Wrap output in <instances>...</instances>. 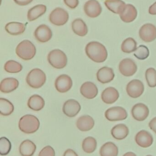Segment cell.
I'll return each mask as SVG.
<instances>
[{
	"label": "cell",
	"instance_id": "cell-30",
	"mask_svg": "<svg viewBox=\"0 0 156 156\" xmlns=\"http://www.w3.org/2000/svg\"><path fill=\"white\" fill-rule=\"evenodd\" d=\"M100 154L101 156H117L118 148L114 143L108 142L101 147Z\"/></svg>",
	"mask_w": 156,
	"mask_h": 156
},
{
	"label": "cell",
	"instance_id": "cell-44",
	"mask_svg": "<svg viewBox=\"0 0 156 156\" xmlns=\"http://www.w3.org/2000/svg\"><path fill=\"white\" fill-rule=\"evenodd\" d=\"M123 156H136V155L132 152H128V153L125 154Z\"/></svg>",
	"mask_w": 156,
	"mask_h": 156
},
{
	"label": "cell",
	"instance_id": "cell-27",
	"mask_svg": "<svg viewBox=\"0 0 156 156\" xmlns=\"http://www.w3.org/2000/svg\"><path fill=\"white\" fill-rule=\"evenodd\" d=\"M25 25L18 22H11L6 24L5 30L12 35L22 34L25 31Z\"/></svg>",
	"mask_w": 156,
	"mask_h": 156
},
{
	"label": "cell",
	"instance_id": "cell-37",
	"mask_svg": "<svg viewBox=\"0 0 156 156\" xmlns=\"http://www.w3.org/2000/svg\"><path fill=\"white\" fill-rule=\"evenodd\" d=\"M12 145L11 142L5 137H1L0 139V154L1 155L8 154L11 151Z\"/></svg>",
	"mask_w": 156,
	"mask_h": 156
},
{
	"label": "cell",
	"instance_id": "cell-35",
	"mask_svg": "<svg viewBox=\"0 0 156 156\" xmlns=\"http://www.w3.org/2000/svg\"><path fill=\"white\" fill-rule=\"evenodd\" d=\"M146 79L148 86L152 88L156 87V70L153 68L148 69L146 71Z\"/></svg>",
	"mask_w": 156,
	"mask_h": 156
},
{
	"label": "cell",
	"instance_id": "cell-28",
	"mask_svg": "<svg viewBox=\"0 0 156 156\" xmlns=\"http://www.w3.org/2000/svg\"><path fill=\"white\" fill-rule=\"evenodd\" d=\"M46 9V6L44 5H37L34 6L27 12V19L29 22L36 20L45 13Z\"/></svg>",
	"mask_w": 156,
	"mask_h": 156
},
{
	"label": "cell",
	"instance_id": "cell-32",
	"mask_svg": "<svg viewBox=\"0 0 156 156\" xmlns=\"http://www.w3.org/2000/svg\"><path fill=\"white\" fill-rule=\"evenodd\" d=\"M14 107L13 104L5 98H0V113L4 116H8L13 113Z\"/></svg>",
	"mask_w": 156,
	"mask_h": 156
},
{
	"label": "cell",
	"instance_id": "cell-8",
	"mask_svg": "<svg viewBox=\"0 0 156 156\" xmlns=\"http://www.w3.org/2000/svg\"><path fill=\"white\" fill-rule=\"evenodd\" d=\"M139 34L140 38L144 42H153L156 39V27L151 23L145 24L140 28Z\"/></svg>",
	"mask_w": 156,
	"mask_h": 156
},
{
	"label": "cell",
	"instance_id": "cell-22",
	"mask_svg": "<svg viewBox=\"0 0 156 156\" xmlns=\"http://www.w3.org/2000/svg\"><path fill=\"white\" fill-rule=\"evenodd\" d=\"M19 82L13 78H6L3 79L0 83V90L4 93H9L17 89Z\"/></svg>",
	"mask_w": 156,
	"mask_h": 156
},
{
	"label": "cell",
	"instance_id": "cell-20",
	"mask_svg": "<svg viewBox=\"0 0 156 156\" xmlns=\"http://www.w3.org/2000/svg\"><path fill=\"white\" fill-rule=\"evenodd\" d=\"M123 22L130 23L135 20L137 17V11L136 7L132 4H126L122 12L120 15Z\"/></svg>",
	"mask_w": 156,
	"mask_h": 156
},
{
	"label": "cell",
	"instance_id": "cell-2",
	"mask_svg": "<svg viewBox=\"0 0 156 156\" xmlns=\"http://www.w3.org/2000/svg\"><path fill=\"white\" fill-rule=\"evenodd\" d=\"M40 126L38 119L34 115H26L20 118L19 128L22 132L26 134L35 133Z\"/></svg>",
	"mask_w": 156,
	"mask_h": 156
},
{
	"label": "cell",
	"instance_id": "cell-12",
	"mask_svg": "<svg viewBox=\"0 0 156 156\" xmlns=\"http://www.w3.org/2000/svg\"><path fill=\"white\" fill-rule=\"evenodd\" d=\"M55 85L57 90L60 93L67 92L72 87V79L68 75H60L56 79Z\"/></svg>",
	"mask_w": 156,
	"mask_h": 156
},
{
	"label": "cell",
	"instance_id": "cell-33",
	"mask_svg": "<svg viewBox=\"0 0 156 156\" xmlns=\"http://www.w3.org/2000/svg\"><path fill=\"white\" fill-rule=\"evenodd\" d=\"M137 48V43L132 37H128L122 43V50L123 52L127 54L135 52Z\"/></svg>",
	"mask_w": 156,
	"mask_h": 156
},
{
	"label": "cell",
	"instance_id": "cell-6",
	"mask_svg": "<svg viewBox=\"0 0 156 156\" xmlns=\"http://www.w3.org/2000/svg\"><path fill=\"white\" fill-rule=\"evenodd\" d=\"M69 14L65 9L57 7L49 16V20L53 24L57 26L64 25L68 21Z\"/></svg>",
	"mask_w": 156,
	"mask_h": 156
},
{
	"label": "cell",
	"instance_id": "cell-14",
	"mask_svg": "<svg viewBox=\"0 0 156 156\" xmlns=\"http://www.w3.org/2000/svg\"><path fill=\"white\" fill-rule=\"evenodd\" d=\"M149 110L145 105L138 103L133 106L132 114L134 119L139 122L144 121L148 117Z\"/></svg>",
	"mask_w": 156,
	"mask_h": 156
},
{
	"label": "cell",
	"instance_id": "cell-45",
	"mask_svg": "<svg viewBox=\"0 0 156 156\" xmlns=\"http://www.w3.org/2000/svg\"><path fill=\"white\" fill-rule=\"evenodd\" d=\"M152 156V155H147V156Z\"/></svg>",
	"mask_w": 156,
	"mask_h": 156
},
{
	"label": "cell",
	"instance_id": "cell-38",
	"mask_svg": "<svg viewBox=\"0 0 156 156\" xmlns=\"http://www.w3.org/2000/svg\"><path fill=\"white\" fill-rule=\"evenodd\" d=\"M38 156H55V150L50 146H47L41 150Z\"/></svg>",
	"mask_w": 156,
	"mask_h": 156
},
{
	"label": "cell",
	"instance_id": "cell-34",
	"mask_svg": "<svg viewBox=\"0 0 156 156\" xmlns=\"http://www.w3.org/2000/svg\"><path fill=\"white\" fill-rule=\"evenodd\" d=\"M23 69L21 64L14 60H9L5 64L4 69L10 73H17L21 72Z\"/></svg>",
	"mask_w": 156,
	"mask_h": 156
},
{
	"label": "cell",
	"instance_id": "cell-26",
	"mask_svg": "<svg viewBox=\"0 0 156 156\" xmlns=\"http://www.w3.org/2000/svg\"><path fill=\"white\" fill-rule=\"evenodd\" d=\"M36 149L35 144L32 141L26 140L19 147V153L22 156H33Z\"/></svg>",
	"mask_w": 156,
	"mask_h": 156
},
{
	"label": "cell",
	"instance_id": "cell-3",
	"mask_svg": "<svg viewBox=\"0 0 156 156\" xmlns=\"http://www.w3.org/2000/svg\"><path fill=\"white\" fill-rule=\"evenodd\" d=\"M16 53L21 59L29 60L35 55L36 49L31 41L25 40L18 44L16 49Z\"/></svg>",
	"mask_w": 156,
	"mask_h": 156
},
{
	"label": "cell",
	"instance_id": "cell-5",
	"mask_svg": "<svg viewBox=\"0 0 156 156\" xmlns=\"http://www.w3.org/2000/svg\"><path fill=\"white\" fill-rule=\"evenodd\" d=\"M48 60L53 67L61 69L67 66V58L66 54L60 49H55L49 52Z\"/></svg>",
	"mask_w": 156,
	"mask_h": 156
},
{
	"label": "cell",
	"instance_id": "cell-31",
	"mask_svg": "<svg viewBox=\"0 0 156 156\" xmlns=\"http://www.w3.org/2000/svg\"><path fill=\"white\" fill-rule=\"evenodd\" d=\"M97 143L96 139L92 136H88L83 140L82 148L85 153L91 154L96 150Z\"/></svg>",
	"mask_w": 156,
	"mask_h": 156
},
{
	"label": "cell",
	"instance_id": "cell-25",
	"mask_svg": "<svg viewBox=\"0 0 156 156\" xmlns=\"http://www.w3.org/2000/svg\"><path fill=\"white\" fill-rule=\"evenodd\" d=\"M72 31L76 34L85 36L88 33V28L85 22L80 18L75 19L71 23Z\"/></svg>",
	"mask_w": 156,
	"mask_h": 156
},
{
	"label": "cell",
	"instance_id": "cell-19",
	"mask_svg": "<svg viewBox=\"0 0 156 156\" xmlns=\"http://www.w3.org/2000/svg\"><path fill=\"white\" fill-rule=\"evenodd\" d=\"M97 79L100 82L106 83L111 82L114 78L113 69L108 67L100 69L97 73Z\"/></svg>",
	"mask_w": 156,
	"mask_h": 156
},
{
	"label": "cell",
	"instance_id": "cell-42",
	"mask_svg": "<svg viewBox=\"0 0 156 156\" xmlns=\"http://www.w3.org/2000/svg\"><path fill=\"white\" fill-rule=\"evenodd\" d=\"M63 156H78L77 153L72 149H68L64 153Z\"/></svg>",
	"mask_w": 156,
	"mask_h": 156
},
{
	"label": "cell",
	"instance_id": "cell-23",
	"mask_svg": "<svg viewBox=\"0 0 156 156\" xmlns=\"http://www.w3.org/2000/svg\"><path fill=\"white\" fill-rule=\"evenodd\" d=\"M104 4L110 11L120 15L122 12L126 5L122 0H105Z\"/></svg>",
	"mask_w": 156,
	"mask_h": 156
},
{
	"label": "cell",
	"instance_id": "cell-10",
	"mask_svg": "<svg viewBox=\"0 0 156 156\" xmlns=\"http://www.w3.org/2000/svg\"><path fill=\"white\" fill-rule=\"evenodd\" d=\"M144 90L143 83L140 80H133L131 81L126 86V92L129 96L137 98L141 96Z\"/></svg>",
	"mask_w": 156,
	"mask_h": 156
},
{
	"label": "cell",
	"instance_id": "cell-13",
	"mask_svg": "<svg viewBox=\"0 0 156 156\" xmlns=\"http://www.w3.org/2000/svg\"><path fill=\"white\" fill-rule=\"evenodd\" d=\"M34 37L38 42L46 43L52 38V31L46 25H40L35 30Z\"/></svg>",
	"mask_w": 156,
	"mask_h": 156
},
{
	"label": "cell",
	"instance_id": "cell-1",
	"mask_svg": "<svg viewBox=\"0 0 156 156\" xmlns=\"http://www.w3.org/2000/svg\"><path fill=\"white\" fill-rule=\"evenodd\" d=\"M85 52L88 57L96 63L104 62L108 57L107 49L99 42L93 41L86 45Z\"/></svg>",
	"mask_w": 156,
	"mask_h": 156
},
{
	"label": "cell",
	"instance_id": "cell-4",
	"mask_svg": "<svg viewBox=\"0 0 156 156\" xmlns=\"http://www.w3.org/2000/svg\"><path fill=\"white\" fill-rule=\"evenodd\" d=\"M46 76L44 71L39 69H34L28 73L26 82L30 87L38 89L42 87L46 82Z\"/></svg>",
	"mask_w": 156,
	"mask_h": 156
},
{
	"label": "cell",
	"instance_id": "cell-11",
	"mask_svg": "<svg viewBox=\"0 0 156 156\" xmlns=\"http://www.w3.org/2000/svg\"><path fill=\"white\" fill-rule=\"evenodd\" d=\"M83 9L86 15L91 18L98 17L102 11L101 6L97 0H89L86 2Z\"/></svg>",
	"mask_w": 156,
	"mask_h": 156
},
{
	"label": "cell",
	"instance_id": "cell-29",
	"mask_svg": "<svg viewBox=\"0 0 156 156\" xmlns=\"http://www.w3.org/2000/svg\"><path fill=\"white\" fill-rule=\"evenodd\" d=\"M45 102L44 99L38 94H34L29 98L27 105L31 110L39 111L44 107Z\"/></svg>",
	"mask_w": 156,
	"mask_h": 156
},
{
	"label": "cell",
	"instance_id": "cell-40",
	"mask_svg": "<svg viewBox=\"0 0 156 156\" xmlns=\"http://www.w3.org/2000/svg\"><path fill=\"white\" fill-rule=\"evenodd\" d=\"M13 1L16 4L24 6V5L29 4L33 2V0H13Z\"/></svg>",
	"mask_w": 156,
	"mask_h": 156
},
{
	"label": "cell",
	"instance_id": "cell-17",
	"mask_svg": "<svg viewBox=\"0 0 156 156\" xmlns=\"http://www.w3.org/2000/svg\"><path fill=\"white\" fill-rule=\"evenodd\" d=\"M80 92L87 99H92L95 98L98 94V89L93 83L86 82L82 85Z\"/></svg>",
	"mask_w": 156,
	"mask_h": 156
},
{
	"label": "cell",
	"instance_id": "cell-16",
	"mask_svg": "<svg viewBox=\"0 0 156 156\" xmlns=\"http://www.w3.org/2000/svg\"><path fill=\"white\" fill-rule=\"evenodd\" d=\"M135 141L139 146L143 148H147L153 144L154 139L149 132L142 130L136 134Z\"/></svg>",
	"mask_w": 156,
	"mask_h": 156
},
{
	"label": "cell",
	"instance_id": "cell-9",
	"mask_svg": "<svg viewBox=\"0 0 156 156\" xmlns=\"http://www.w3.org/2000/svg\"><path fill=\"white\" fill-rule=\"evenodd\" d=\"M119 71L123 76L130 77L133 76L137 70L135 62L130 58L123 59L119 64Z\"/></svg>",
	"mask_w": 156,
	"mask_h": 156
},
{
	"label": "cell",
	"instance_id": "cell-15",
	"mask_svg": "<svg viewBox=\"0 0 156 156\" xmlns=\"http://www.w3.org/2000/svg\"><path fill=\"white\" fill-rule=\"evenodd\" d=\"M81 107L78 102L73 99H70L64 103L63 112L68 117H75L80 111Z\"/></svg>",
	"mask_w": 156,
	"mask_h": 156
},
{
	"label": "cell",
	"instance_id": "cell-24",
	"mask_svg": "<svg viewBox=\"0 0 156 156\" xmlns=\"http://www.w3.org/2000/svg\"><path fill=\"white\" fill-rule=\"evenodd\" d=\"M128 127L124 124H119L113 127L111 133L114 138L118 140H123L129 134Z\"/></svg>",
	"mask_w": 156,
	"mask_h": 156
},
{
	"label": "cell",
	"instance_id": "cell-41",
	"mask_svg": "<svg viewBox=\"0 0 156 156\" xmlns=\"http://www.w3.org/2000/svg\"><path fill=\"white\" fill-rule=\"evenodd\" d=\"M149 126L156 134V117L153 118L149 123Z\"/></svg>",
	"mask_w": 156,
	"mask_h": 156
},
{
	"label": "cell",
	"instance_id": "cell-18",
	"mask_svg": "<svg viewBox=\"0 0 156 156\" xmlns=\"http://www.w3.org/2000/svg\"><path fill=\"white\" fill-rule=\"evenodd\" d=\"M119 93L115 88L108 87L103 91L101 98L103 101L107 104H112L115 102L119 98Z\"/></svg>",
	"mask_w": 156,
	"mask_h": 156
},
{
	"label": "cell",
	"instance_id": "cell-39",
	"mask_svg": "<svg viewBox=\"0 0 156 156\" xmlns=\"http://www.w3.org/2000/svg\"><path fill=\"white\" fill-rule=\"evenodd\" d=\"M65 4L71 9H75L79 4L78 0H64Z\"/></svg>",
	"mask_w": 156,
	"mask_h": 156
},
{
	"label": "cell",
	"instance_id": "cell-7",
	"mask_svg": "<svg viewBox=\"0 0 156 156\" xmlns=\"http://www.w3.org/2000/svg\"><path fill=\"white\" fill-rule=\"evenodd\" d=\"M105 116L111 122L123 121L128 116L126 110L121 106H115L109 108L105 112Z\"/></svg>",
	"mask_w": 156,
	"mask_h": 156
},
{
	"label": "cell",
	"instance_id": "cell-43",
	"mask_svg": "<svg viewBox=\"0 0 156 156\" xmlns=\"http://www.w3.org/2000/svg\"><path fill=\"white\" fill-rule=\"evenodd\" d=\"M148 12L150 14L153 15H156V2L149 7Z\"/></svg>",
	"mask_w": 156,
	"mask_h": 156
},
{
	"label": "cell",
	"instance_id": "cell-36",
	"mask_svg": "<svg viewBox=\"0 0 156 156\" xmlns=\"http://www.w3.org/2000/svg\"><path fill=\"white\" fill-rule=\"evenodd\" d=\"M134 55L139 60H145L149 57V50L147 47L141 45L137 48Z\"/></svg>",
	"mask_w": 156,
	"mask_h": 156
},
{
	"label": "cell",
	"instance_id": "cell-21",
	"mask_svg": "<svg viewBox=\"0 0 156 156\" xmlns=\"http://www.w3.org/2000/svg\"><path fill=\"white\" fill-rule=\"evenodd\" d=\"M76 125L78 129L81 131L87 132L93 128L94 126V121L89 115H82L77 120Z\"/></svg>",
	"mask_w": 156,
	"mask_h": 156
}]
</instances>
